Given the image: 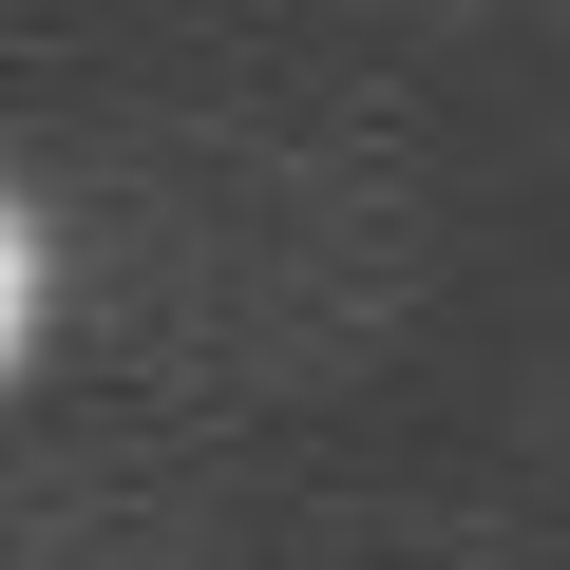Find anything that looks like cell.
I'll list each match as a JSON object with an SVG mask.
<instances>
[{
    "label": "cell",
    "mask_w": 570,
    "mask_h": 570,
    "mask_svg": "<svg viewBox=\"0 0 570 570\" xmlns=\"http://www.w3.org/2000/svg\"><path fill=\"white\" fill-rule=\"evenodd\" d=\"M20 343H39V228L0 209V362H20Z\"/></svg>",
    "instance_id": "1"
}]
</instances>
